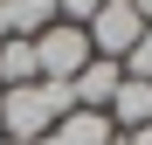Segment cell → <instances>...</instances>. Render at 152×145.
Returning a JSON list of instances; mask_svg holds the SVG:
<instances>
[{"label": "cell", "mask_w": 152, "mask_h": 145, "mask_svg": "<svg viewBox=\"0 0 152 145\" xmlns=\"http://www.w3.org/2000/svg\"><path fill=\"white\" fill-rule=\"evenodd\" d=\"M76 111L69 83H21V90H0V138L14 145H35L62 125V117Z\"/></svg>", "instance_id": "cell-1"}, {"label": "cell", "mask_w": 152, "mask_h": 145, "mask_svg": "<svg viewBox=\"0 0 152 145\" xmlns=\"http://www.w3.org/2000/svg\"><path fill=\"white\" fill-rule=\"evenodd\" d=\"M83 35H90V55L124 62V55L145 42V21H138V7H132V0H104V7L90 14V28H83Z\"/></svg>", "instance_id": "cell-2"}, {"label": "cell", "mask_w": 152, "mask_h": 145, "mask_svg": "<svg viewBox=\"0 0 152 145\" xmlns=\"http://www.w3.org/2000/svg\"><path fill=\"white\" fill-rule=\"evenodd\" d=\"M83 62H90V35H83V28L56 21V28L35 35V69H42V83H76Z\"/></svg>", "instance_id": "cell-3"}, {"label": "cell", "mask_w": 152, "mask_h": 145, "mask_svg": "<svg viewBox=\"0 0 152 145\" xmlns=\"http://www.w3.org/2000/svg\"><path fill=\"white\" fill-rule=\"evenodd\" d=\"M118 83H124V69H118V62H104V55H90V62H83V76L69 83V97H76V111H111Z\"/></svg>", "instance_id": "cell-4"}, {"label": "cell", "mask_w": 152, "mask_h": 145, "mask_svg": "<svg viewBox=\"0 0 152 145\" xmlns=\"http://www.w3.org/2000/svg\"><path fill=\"white\" fill-rule=\"evenodd\" d=\"M104 117H111L118 131H145V125H152V83H138V76H124Z\"/></svg>", "instance_id": "cell-5"}, {"label": "cell", "mask_w": 152, "mask_h": 145, "mask_svg": "<svg viewBox=\"0 0 152 145\" xmlns=\"http://www.w3.org/2000/svg\"><path fill=\"white\" fill-rule=\"evenodd\" d=\"M111 138H118V125L104 111H69L62 125L48 131V145H111Z\"/></svg>", "instance_id": "cell-6"}, {"label": "cell", "mask_w": 152, "mask_h": 145, "mask_svg": "<svg viewBox=\"0 0 152 145\" xmlns=\"http://www.w3.org/2000/svg\"><path fill=\"white\" fill-rule=\"evenodd\" d=\"M0 14H7V35H21V42L56 28V0H0Z\"/></svg>", "instance_id": "cell-7"}, {"label": "cell", "mask_w": 152, "mask_h": 145, "mask_svg": "<svg viewBox=\"0 0 152 145\" xmlns=\"http://www.w3.org/2000/svg\"><path fill=\"white\" fill-rule=\"evenodd\" d=\"M21 83H42V69H35V42L7 35V42H0V90H21Z\"/></svg>", "instance_id": "cell-8"}, {"label": "cell", "mask_w": 152, "mask_h": 145, "mask_svg": "<svg viewBox=\"0 0 152 145\" xmlns=\"http://www.w3.org/2000/svg\"><path fill=\"white\" fill-rule=\"evenodd\" d=\"M104 7V0H56V21H69V28H90V14Z\"/></svg>", "instance_id": "cell-9"}, {"label": "cell", "mask_w": 152, "mask_h": 145, "mask_svg": "<svg viewBox=\"0 0 152 145\" xmlns=\"http://www.w3.org/2000/svg\"><path fill=\"white\" fill-rule=\"evenodd\" d=\"M132 7H138V21H145V28H152V0H132Z\"/></svg>", "instance_id": "cell-10"}, {"label": "cell", "mask_w": 152, "mask_h": 145, "mask_svg": "<svg viewBox=\"0 0 152 145\" xmlns=\"http://www.w3.org/2000/svg\"><path fill=\"white\" fill-rule=\"evenodd\" d=\"M0 145H14V138H0ZM35 145H48V138H35Z\"/></svg>", "instance_id": "cell-11"}, {"label": "cell", "mask_w": 152, "mask_h": 145, "mask_svg": "<svg viewBox=\"0 0 152 145\" xmlns=\"http://www.w3.org/2000/svg\"><path fill=\"white\" fill-rule=\"evenodd\" d=\"M145 42H152V28H145Z\"/></svg>", "instance_id": "cell-12"}]
</instances>
